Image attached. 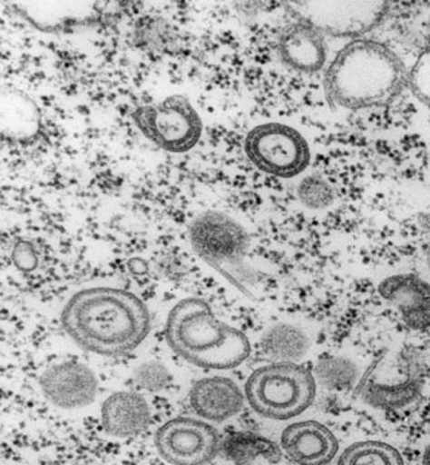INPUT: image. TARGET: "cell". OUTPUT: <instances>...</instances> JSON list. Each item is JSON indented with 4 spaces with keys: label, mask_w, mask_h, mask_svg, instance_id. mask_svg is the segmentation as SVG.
Masks as SVG:
<instances>
[{
    "label": "cell",
    "mask_w": 430,
    "mask_h": 465,
    "mask_svg": "<svg viewBox=\"0 0 430 465\" xmlns=\"http://www.w3.org/2000/svg\"><path fill=\"white\" fill-rule=\"evenodd\" d=\"M244 148L254 167L276 178H295L311 162V150L303 134L281 123L254 127L245 137Z\"/></svg>",
    "instance_id": "cell-8"
},
{
    "label": "cell",
    "mask_w": 430,
    "mask_h": 465,
    "mask_svg": "<svg viewBox=\"0 0 430 465\" xmlns=\"http://www.w3.org/2000/svg\"><path fill=\"white\" fill-rule=\"evenodd\" d=\"M379 295L401 313L402 321L415 331L430 327V284L417 274L386 277L378 287Z\"/></svg>",
    "instance_id": "cell-12"
},
{
    "label": "cell",
    "mask_w": 430,
    "mask_h": 465,
    "mask_svg": "<svg viewBox=\"0 0 430 465\" xmlns=\"http://www.w3.org/2000/svg\"><path fill=\"white\" fill-rule=\"evenodd\" d=\"M138 130L153 144L171 153L192 150L200 140L203 123L191 101L181 94L133 109Z\"/></svg>",
    "instance_id": "cell-7"
},
{
    "label": "cell",
    "mask_w": 430,
    "mask_h": 465,
    "mask_svg": "<svg viewBox=\"0 0 430 465\" xmlns=\"http://www.w3.org/2000/svg\"><path fill=\"white\" fill-rule=\"evenodd\" d=\"M281 450L296 465H328L337 455L339 442L326 425L309 420L284 430Z\"/></svg>",
    "instance_id": "cell-13"
},
{
    "label": "cell",
    "mask_w": 430,
    "mask_h": 465,
    "mask_svg": "<svg viewBox=\"0 0 430 465\" xmlns=\"http://www.w3.org/2000/svg\"><path fill=\"white\" fill-rule=\"evenodd\" d=\"M159 455L172 465H206L217 456L220 434L208 422L180 417L159 428L155 436Z\"/></svg>",
    "instance_id": "cell-10"
},
{
    "label": "cell",
    "mask_w": 430,
    "mask_h": 465,
    "mask_svg": "<svg viewBox=\"0 0 430 465\" xmlns=\"http://www.w3.org/2000/svg\"><path fill=\"white\" fill-rule=\"evenodd\" d=\"M133 42L151 54H169L175 46V36L169 22L156 16H144L133 27Z\"/></svg>",
    "instance_id": "cell-20"
},
{
    "label": "cell",
    "mask_w": 430,
    "mask_h": 465,
    "mask_svg": "<svg viewBox=\"0 0 430 465\" xmlns=\"http://www.w3.org/2000/svg\"><path fill=\"white\" fill-rule=\"evenodd\" d=\"M151 411L141 394L119 391L105 400L102 408V424L109 436L130 439L147 430Z\"/></svg>",
    "instance_id": "cell-17"
},
{
    "label": "cell",
    "mask_w": 430,
    "mask_h": 465,
    "mask_svg": "<svg viewBox=\"0 0 430 465\" xmlns=\"http://www.w3.org/2000/svg\"><path fill=\"white\" fill-rule=\"evenodd\" d=\"M389 11V2H312L298 5L300 19L317 27L324 36L356 38L379 26Z\"/></svg>",
    "instance_id": "cell-9"
},
{
    "label": "cell",
    "mask_w": 430,
    "mask_h": 465,
    "mask_svg": "<svg viewBox=\"0 0 430 465\" xmlns=\"http://www.w3.org/2000/svg\"><path fill=\"white\" fill-rule=\"evenodd\" d=\"M278 53L281 63L295 72L306 74L320 72L327 63L326 36L298 18L280 33Z\"/></svg>",
    "instance_id": "cell-14"
},
{
    "label": "cell",
    "mask_w": 430,
    "mask_h": 465,
    "mask_svg": "<svg viewBox=\"0 0 430 465\" xmlns=\"http://www.w3.org/2000/svg\"><path fill=\"white\" fill-rule=\"evenodd\" d=\"M63 326L73 341L93 354H128L147 338L150 311L143 302L117 288L80 291L63 311Z\"/></svg>",
    "instance_id": "cell-1"
},
{
    "label": "cell",
    "mask_w": 430,
    "mask_h": 465,
    "mask_svg": "<svg viewBox=\"0 0 430 465\" xmlns=\"http://www.w3.org/2000/svg\"><path fill=\"white\" fill-rule=\"evenodd\" d=\"M136 381L147 391H161L169 382V372L158 363H147L136 371Z\"/></svg>",
    "instance_id": "cell-26"
},
{
    "label": "cell",
    "mask_w": 430,
    "mask_h": 465,
    "mask_svg": "<svg viewBox=\"0 0 430 465\" xmlns=\"http://www.w3.org/2000/svg\"><path fill=\"white\" fill-rule=\"evenodd\" d=\"M423 465H430V444L426 447L423 456Z\"/></svg>",
    "instance_id": "cell-28"
},
{
    "label": "cell",
    "mask_w": 430,
    "mask_h": 465,
    "mask_svg": "<svg viewBox=\"0 0 430 465\" xmlns=\"http://www.w3.org/2000/svg\"><path fill=\"white\" fill-rule=\"evenodd\" d=\"M166 336L181 358L202 369H234L242 365L251 351L248 336L220 322L202 299H183L172 308Z\"/></svg>",
    "instance_id": "cell-3"
},
{
    "label": "cell",
    "mask_w": 430,
    "mask_h": 465,
    "mask_svg": "<svg viewBox=\"0 0 430 465\" xmlns=\"http://www.w3.org/2000/svg\"><path fill=\"white\" fill-rule=\"evenodd\" d=\"M407 86L415 99L430 109V45L421 52L409 70Z\"/></svg>",
    "instance_id": "cell-24"
},
{
    "label": "cell",
    "mask_w": 430,
    "mask_h": 465,
    "mask_svg": "<svg viewBox=\"0 0 430 465\" xmlns=\"http://www.w3.org/2000/svg\"><path fill=\"white\" fill-rule=\"evenodd\" d=\"M245 399L239 385L226 377L202 378L190 391V402L195 413L213 422L237 416L244 408Z\"/></svg>",
    "instance_id": "cell-15"
},
{
    "label": "cell",
    "mask_w": 430,
    "mask_h": 465,
    "mask_svg": "<svg viewBox=\"0 0 430 465\" xmlns=\"http://www.w3.org/2000/svg\"><path fill=\"white\" fill-rule=\"evenodd\" d=\"M429 265H430V254H429Z\"/></svg>",
    "instance_id": "cell-29"
},
{
    "label": "cell",
    "mask_w": 430,
    "mask_h": 465,
    "mask_svg": "<svg viewBox=\"0 0 430 465\" xmlns=\"http://www.w3.org/2000/svg\"><path fill=\"white\" fill-rule=\"evenodd\" d=\"M307 341L303 333L289 326H279L264 336V349L268 355L280 362H292L306 351Z\"/></svg>",
    "instance_id": "cell-22"
},
{
    "label": "cell",
    "mask_w": 430,
    "mask_h": 465,
    "mask_svg": "<svg viewBox=\"0 0 430 465\" xmlns=\"http://www.w3.org/2000/svg\"><path fill=\"white\" fill-rule=\"evenodd\" d=\"M298 198L307 209L323 210L334 203L335 193L323 176L315 173L298 183Z\"/></svg>",
    "instance_id": "cell-23"
},
{
    "label": "cell",
    "mask_w": 430,
    "mask_h": 465,
    "mask_svg": "<svg viewBox=\"0 0 430 465\" xmlns=\"http://www.w3.org/2000/svg\"><path fill=\"white\" fill-rule=\"evenodd\" d=\"M337 465H405L401 453L384 441H360L340 455Z\"/></svg>",
    "instance_id": "cell-21"
},
{
    "label": "cell",
    "mask_w": 430,
    "mask_h": 465,
    "mask_svg": "<svg viewBox=\"0 0 430 465\" xmlns=\"http://www.w3.org/2000/svg\"><path fill=\"white\" fill-rule=\"evenodd\" d=\"M41 388L53 405L72 411L93 402L99 391V381L83 363L64 362L50 367L42 375Z\"/></svg>",
    "instance_id": "cell-11"
},
{
    "label": "cell",
    "mask_w": 430,
    "mask_h": 465,
    "mask_svg": "<svg viewBox=\"0 0 430 465\" xmlns=\"http://www.w3.org/2000/svg\"><path fill=\"white\" fill-rule=\"evenodd\" d=\"M223 453L234 465H253L257 460L278 464L283 450L261 434L237 432L229 434L222 444Z\"/></svg>",
    "instance_id": "cell-19"
},
{
    "label": "cell",
    "mask_w": 430,
    "mask_h": 465,
    "mask_svg": "<svg viewBox=\"0 0 430 465\" xmlns=\"http://www.w3.org/2000/svg\"><path fill=\"white\" fill-rule=\"evenodd\" d=\"M425 380L423 358L410 347L385 349L363 372L357 391L381 411L406 408L420 397Z\"/></svg>",
    "instance_id": "cell-6"
},
{
    "label": "cell",
    "mask_w": 430,
    "mask_h": 465,
    "mask_svg": "<svg viewBox=\"0 0 430 465\" xmlns=\"http://www.w3.org/2000/svg\"><path fill=\"white\" fill-rule=\"evenodd\" d=\"M0 130L5 139L15 143L32 142L42 130V114L35 101L15 88L0 94Z\"/></svg>",
    "instance_id": "cell-16"
},
{
    "label": "cell",
    "mask_w": 430,
    "mask_h": 465,
    "mask_svg": "<svg viewBox=\"0 0 430 465\" xmlns=\"http://www.w3.org/2000/svg\"><path fill=\"white\" fill-rule=\"evenodd\" d=\"M317 378L307 367L295 362H276L259 367L245 385L250 408L265 419H295L317 397Z\"/></svg>",
    "instance_id": "cell-5"
},
{
    "label": "cell",
    "mask_w": 430,
    "mask_h": 465,
    "mask_svg": "<svg viewBox=\"0 0 430 465\" xmlns=\"http://www.w3.org/2000/svg\"><path fill=\"white\" fill-rule=\"evenodd\" d=\"M190 243L197 256L245 296L253 298L259 274L248 262L250 240L241 223L225 213H202L189 228Z\"/></svg>",
    "instance_id": "cell-4"
},
{
    "label": "cell",
    "mask_w": 430,
    "mask_h": 465,
    "mask_svg": "<svg viewBox=\"0 0 430 465\" xmlns=\"http://www.w3.org/2000/svg\"><path fill=\"white\" fill-rule=\"evenodd\" d=\"M14 8L42 32H66V29L85 26L96 19L93 3H34L14 5Z\"/></svg>",
    "instance_id": "cell-18"
},
{
    "label": "cell",
    "mask_w": 430,
    "mask_h": 465,
    "mask_svg": "<svg viewBox=\"0 0 430 465\" xmlns=\"http://www.w3.org/2000/svg\"><path fill=\"white\" fill-rule=\"evenodd\" d=\"M15 260L18 262V265L24 269H32L34 268L36 262V257L34 252L32 251V248L26 245H19L18 248L15 249Z\"/></svg>",
    "instance_id": "cell-27"
},
{
    "label": "cell",
    "mask_w": 430,
    "mask_h": 465,
    "mask_svg": "<svg viewBox=\"0 0 430 465\" xmlns=\"http://www.w3.org/2000/svg\"><path fill=\"white\" fill-rule=\"evenodd\" d=\"M409 72L386 45L354 39L324 73V92L332 105L348 111L387 105L407 86Z\"/></svg>",
    "instance_id": "cell-2"
},
{
    "label": "cell",
    "mask_w": 430,
    "mask_h": 465,
    "mask_svg": "<svg viewBox=\"0 0 430 465\" xmlns=\"http://www.w3.org/2000/svg\"><path fill=\"white\" fill-rule=\"evenodd\" d=\"M348 365V362L343 360H326L322 361L317 367V382L319 381L327 388H342L343 385H350L356 380V369H350L340 371L343 367Z\"/></svg>",
    "instance_id": "cell-25"
}]
</instances>
